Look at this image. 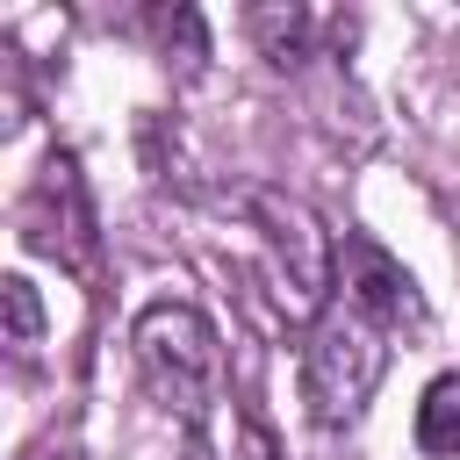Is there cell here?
Masks as SVG:
<instances>
[{"instance_id":"1","label":"cell","mask_w":460,"mask_h":460,"mask_svg":"<svg viewBox=\"0 0 460 460\" xmlns=\"http://www.w3.org/2000/svg\"><path fill=\"white\" fill-rule=\"evenodd\" d=\"M424 295L417 280L374 244V237H345L338 244V288L323 302V316L302 338V402L323 431H345L367 417L395 338L424 331Z\"/></svg>"},{"instance_id":"2","label":"cell","mask_w":460,"mask_h":460,"mask_svg":"<svg viewBox=\"0 0 460 460\" xmlns=\"http://www.w3.org/2000/svg\"><path fill=\"white\" fill-rule=\"evenodd\" d=\"M129 352L151 381V395L201 438L208 410L223 402V338L194 302H151L129 323Z\"/></svg>"},{"instance_id":"3","label":"cell","mask_w":460,"mask_h":460,"mask_svg":"<svg viewBox=\"0 0 460 460\" xmlns=\"http://www.w3.org/2000/svg\"><path fill=\"white\" fill-rule=\"evenodd\" d=\"M237 208H244V223H252V237H259V266H266L273 302H280L288 316L316 323L323 302H331V288H338V244H331V230L316 223V208L295 201V194H273V187H252Z\"/></svg>"},{"instance_id":"4","label":"cell","mask_w":460,"mask_h":460,"mask_svg":"<svg viewBox=\"0 0 460 460\" xmlns=\"http://www.w3.org/2000/svg\"><path fill=\"white\" fill-rule=\"evenodd\" d=\"M36 201L43 208H58V216H29L36 230V244L43 252H58L65 266H79V273H93V208H86V187H79V165H72V151H58L50 165H43V180H36Z\"/></svg>"},{"instance_id":"5","label":"cell","mask_w":460,"mask_h":460,"mask_svg":"<svg viewBox=\"0 0 460 460\" xmlns=\"http://www.w3.org/2000/svg\"><path fill=\"white\" fill-rule=\"evenodd\" d=\"M417 446L431 460H460V374H438L417 402Z\"/></svg>"},{"instance_id":"6","label":"cell","mask_w":460,"mask_h":460,"mask_svg":"<svg viewBox=\"0 0 460 460\" xmlns=\"http://www.w3.org/2000/svg\"><path fill=\"white\" fill-rule=\"evenodd\" d=\"M309 29H316V22H309L302 7H288V14H280V7H252V36L266 43V58H273L280 72L309 58Z\"/></svg>"},{"instance_id":"7","label":"cell","mask_w":460,"mask_h":460,"mask_svg":"<svg viewBox=\"0 0 460 460\" xmlns=\"http://www.w3.org/2000/svg\"><path fill=\"white\" fill-rule=\"evenodd\" d=\"M0 295H7V345H14V359H36V345H43V302H36V288L22 273H7Z\"/></svg>"},{"instance_id":"8","label":"cell","mask_w":460,"mask_h":460,"mask_svg":"<svg viewBox=\"0 0 460 460\" xmlns=\"http://www.w3.org/2000/svg\"><path fill=\"white\" fill-rule=\"evenodd\" d=\"M237 460H280V446H273V431H266L259 417L237 424Z\"/></svg>"}]
</instances>
